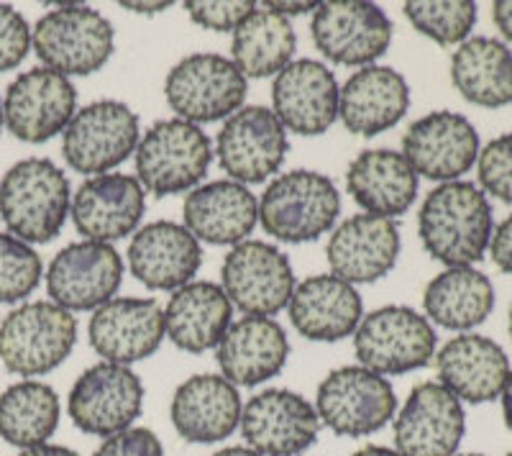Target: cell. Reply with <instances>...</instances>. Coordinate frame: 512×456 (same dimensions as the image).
<instances>
[{
    "label": "cell",
    "instance_id": "8",
    "mask_svg": "<svg viewBox=\"0 0 512 456\" xmlns=\"http://www.w3.org/2000/svg\"><path fill=\"white\" fill-rule=\"evenodd\" d=\"M320 426L346 439H367L397 416L395 387L361 364L338 367L323 377L315 392Z\"/></svg>",
    "mask_w": 512,
    "mask_h": 456
},
{
    "label": "cell",
    "instance_id": "2",
    "mask_svg": "<svg viewBox=\"0 0 512 456\" xmlns=\"http://www.w3.org/2000/svg\"><path fill=\"white\" fill-rule=\"evenodd\" d=\"M72 208L70 180L47 157L21 159L0 177V221L26 244L57 239Z\"/></svg>",
    "mask_w": 512,
    "mask_h": 456
},
{
    "label": "cell",
    "instance_id": "12",
    "mask_svg": "<svg viewBox=\"0 0 512 456\" xmlns=\"http://www.w3.org/2000/svg\"><path fill=\"white\" fill-rule=\"evenodd\" d=\"M144 408V382L131 367L98 362L75 380L67 400L70 418L82 433L108 439L134 426Z\"/></svg>",
    "mask_w": 512,
    "mask_h": 456
},
{
    "label": "cell",
    "instance_id": "32",
    "mask_svg": "<svg viewBox=\"0 0 512 456\" xmlns=\"http://www.w3.org/2000/svg\"><path fill=\"white\" fill-rule=\"evenodd\" d=\"M233 305L223 287L208 280H192L175 290L164 308V334L180 351L203 354L216 349L231 326Z\"/></svg>",
    "mask_w": 512,
    "mask_h": 456
},
{
    "label": "cell",
    "instance_id": "28",
    "mask_svg": "<svg viewBox=\"0 0 512 456\" xmlns=\"http://www.w3.org/2000/svg\"><path fill=\"white\" fill-rule=\"evenodd\" d=\"M290 339L274 318L244 316L228 326L216 346L221 375L236 387H256L285 369Z\"/></svg>",
    "mask_w": 512,
    "mask_h": 456
},
{
    "label": "cell",
    "instance_id": "42",
    "mask_svg": "<svg viewBox=\"0 0 512 456\" xmlns=\"http://www.w3.org/2000/svg\"><path fill=\"white\" fill-rule=\"evenodd\" d=\"M93 456H164V446L154 431L131 426L116 436L103 439Z\"/></svg>",
    "mask_w": 512,
    "mask_h": 456
},
{
    "label": "cell",
    "instance_id": "23",
    "mask_svg": "<svg viewBox=\"0 0 512 456\" xmlns=\"http://www.w3.org/2000/svg\"><path fill=\"white\" fill-rule=\"evenodd\" d=\"M400 228L392 218L359 213L333 228L326 254L331 275L349 285H372L390 275L400 257Z\"/></svg>",
    "mask_w": 512,
    "mask_h": 456
},
{
    "label": "cell",
    "instance_id": "7",
    "mask_svg": "<svg viewBox=\"0 0 512 456\" xmlns=\"http://www.w3.org/2000/svg\"><path fill=\"white\" fill-rule=\"evenodd\" d=\"M436 328L408 305H384L361 318L354 331L356 359L374 375H408L436 357Z\"/></svg>",
    "mask_w": 512,
    "mask_h": 456
},
{
    "label": "cell",
    "instance_id": "15",
    "mask_svg": "<svg viewBox=\"0 0 512 456\" xmlns=\"http://www.w3.org/2000/svg\"><path fill=\"white\" fill-rule=\"evenodd\" d=\"M75 113L77 90L72 80L47 67L21 72L3 98L6 129L24 144H44L64 134Z\"/></svg>",
    "mask_w": 512,
    "mask_h": 456
},
{
    "label": "cell",
    "instance_id": "27",
    "mask_svg": "<svg viewBox=\"0 0 512 456\" xmlns=\"http://www.w3.org/2000/svg\"><path fill=\"white\" fill-rule=\"evenodd\" d=\"M410 108L408 80L392 67L369 65L341 85L338 118L354 136L384 134L395 129Z\"/></svg>",
    "mask_w": 512,
    "mask_h": 456
},
{
    "label": "cell",
    "instance_id": "11",
    "mask_svg": "<svg viewBox=\"0 0 512 456\" xmlns=\"http://www.w3.org/2000/svg\"><path fill=\"white\" fill-rule=\"evenodd\" d=\"M310 34L328 62L361 70L374 65L390 49L392 21L369 0H331L318 3Z\"/></svg>",
    "mask_w": 512,
    "mask_h": 456
},
{
    "label": "cell",
    "instance_id": "13",
    "mask_svg": "<svg viewBox=\"0 0 512 456\" xmlns=\"http://www.w3.org/2000/svg\"><path fill=\"white\" fill-rule=\"evenodd\" d=\"M295 272L285 252L267 241L246 239L226 254L221 287L233 308L246 316L272 318L287 308L295 290Z\"/></svg>",
    "mask_w": 512,
    "mask_h": 456
},
{
    "label": "cell",
    "instance_id": "17",
    "mask_svg": "<svg viewBox=\"0 0 512 456\" xmlns=\"http://www.w3.org/2000/svg\"><path fill=\"white\" fill-rule=\"evenodd\" d=\"M241 436L246 446L262 456H300L315 444L320 433V418L315 405L303 395L272 387L244 405Z\"/></svg>",
    "mask_w": 512,
    "mask_h": 456
},
{
    "label": "cell",
    "instance_id": "26",
    "mask_svg": "<svg viewBox=\"0 0 512 456\" xmlns=\"http://www.w3.org/2000/svg\"><path fill=\"white\" fill-rule=\"evenodd\" d=\"M287 310L297 334L320 344L349 339L364 318V303L356 287L331 272L297 282Z\"/></svg>",
    "mask_w": 512,
    "mask_h": 456
},
{
    "label": "cell",
    "instance_id": "49",
    "mask_svg": "<svg viewBox=\"0 0 512 456\" xmlns=\"http://www.w3.org/2000/svg\"><path fill=\"white\" fill-rule=\"evenodd\" d=\"M351 456H402V454L397 449H390V446L369 444V446H361V449L354 451Z\"/></svg>",
    "mask_w": 512,
    "mask_h": 456
},
{
    "label": "cell",
    "instance_id": "48",
    "mask_svg": "<svg viewBox=\"0 0 512 456\" xmlns=\"http://www.w3.org/2000/svg\"><path fill=\"white\" fill-rule=\"evenodd\" d=\"M500 400H502V418H505V426L512 431V369L510 375H507L505 387L500 392Z\"/></svg>",
    "mask_w": 512,
    "mask_h": 456
},
{
    "label": "cell",
    "instance_id": "33",
    "mask_svg": "<svg viewBox=\"0 0 512 456\" xmlns=\"http://www.w3.org/2000/svg\"><path fill=\"white\" fill-rule=\"evenodd\" d=\"M425 318L448 331L469 334L495 310V287L474 267H446L425 285Z\"/></svg>",
    "mask_w": 512,
    "mask_h": 456
},
{
    "label": "cell",
    "instance_id": "40",
    "mask_svg": "<svg viewBox=\"0 0 512 456\" xmlns=\"http://www.w3.org/2000/svg\"><path fill=\"white\" fill-rule=\"evenodd\" d=\"M31 52V26L18 8L0 3V72L16 70Z\"/></svg>",
    "mask_w": 512,
    "mask_h": 456
},
{
    "label": "cell",
    "instance_id": "46",
    "mask_svg": "<svg viewBox=\"0 0 512 456\" xmlns=\"http://www.w3.org/2000/svg\"><path fill=\"white\" fill-rule=\"evenodd\" d=\"M18 456H80L70 446H59V444H39L31 446V449H24Z\"/></svg>",
    "mask_w": 512,
    "mask_h": 456
},
{
    "label": "cell",
    "instance_id": "50",
    "mask_svg": "<svg viewBox=\"0 0 512 456\" xmlns=\"http://www.w3.org/2000/svg\"><path fill=\"white\" fill-rule=\"evenodd\" d=\"M213 456H262V454H256V451L249 449V446H226V449L216 451Z\"/></svg>",
    "mask_w": 512,
    "mask_h": 456
},
{
    "label": "cell",
    "instance_id": "35",
    "mask_svg": "<svg viewBox=\"0 0 512 456\" xmlns=\"http://www.w3.org/2000/svg\"><path fill=\"white\" fill-rule=\"evenodd\" d=\"M297 36L290 18L256 6L236 26L231 39V62L244 72V77H277L292 62Z\"/></svg>",
    "mask_w": 512,
    "mask_h": 456
},
{
    "label": "cell",
    "instance_id": "5",
    "mask_svg": "<svg viewBox=\"0 0 512 456\" xmlns=\"http://www.w3.org/2000/svg\"><path fill=\"white\" fill-rule=\"evenodd\" d=\"M77 344V318L52 300L18 305L0 323V362L26 380L49 375Z\"/></svg>",
    "mask_w": 512,
    "mask_h": 456
},
{
    "label": "cell",
    "instance_id": "36",
    "mask_svg": "<svg viewBox=\"0 0 512 456\" xmlns=\"http://www.w3.org/2000/svg\"><path fill=\"white\" fill-rule=\"evenodd\" d=\"M59 416V395L47 382L21 380L0 395V436L21 451L49 444Z\"/></svg>",
    "mask_w": 512,
    "mask_h": 456
},
{
    "label": "cell",
    "instance_id": "3",
    "mask_svg": "<svg viewBox=\"0 0 512 456\" xmlns=\"http://www.w3.org/2000/svg\"><path fill=\"white\" fill-rule=\"evenodd\" d=\"M31 49L47 70L85 77L111 62L116 31L103 13L85 3H57L31 29Z\"/></svg>",
    "mask_w": 512,
    "mask_h": 456
},
{
    "label": "cell",
    "instance_id": "19",
    "mask_svg": "<svg viewBox=\"0 0 512 456\" xmlns=\"http://www.w3.org/2000/svg\"><path fill=\"white\" fill-rule=\"evenodd\" d=\"M392 431L402 456H454L466 433L464 403L441 382H420L395 416Z\"/></svg>",
    "mask_w": 512,
    "mask_h": 456
},
{
    "label": "cell",
    "instance_id": "51",
    "mask_svg": "<svg viewBox=\"0 0 512 456\" xmlns=\"http://www.w3.org/2000/svg\"><path fill=\"white\" fill-rule=\"evenodd\" d=\"M3 126H6V121H3V98H0V131H3Z\"/></svg>",
    "mask_w": 512,
    "mask_h": 456
},
{
    "label": "cell",
    "instance_id": "18",
    "mask_svg": "<svg viewBox=\"0 0 512 456\" xmlns=\"http://www.w3.org/2000/svg\"><path fill=\"white\" fill-rule=\"evenodd\" d=\"M123 282V259L111 244L75 241L54 254L47 269V290L59 308L98 310L116 298Z\"/></svg>",
    "mask_w": 512,
    "mask_h": 456
},
{
    "label": "cell",
    "instance_id": "29",
    "mask_svg": "<svg viewBox=\"0 0 512 456\" xmlns=\"http://www.w3.org/2000/svg\"><path fill=\"white\" fill-rule=\"evenodd\" d=\"M438 382L461 403H492L510 375V359L497 341L482 334H461L438 349Z\"/></svg>",
    "mask_w": 512,
    "mask_h": 456
},
{
    "label": "cell",
    "instance_id": "4",
    "mask_svg": "<svg viewBox=\"0 0 512 456\" xmlns=\"http://www.w3.org/2000/svg\"><path fill=\"white\" fill-rule=\"evenodd\" d=\"M341 193L331 177L313 170L277 175L259 200L264 234L282 244H310L336 228Z\"/></svg>",
    "mask_w": 512,
    "mask_h": 456
},
{
    "label": "cell",
    "instance_id": "39",
    "mask_svg": "<svg viewBox=\"0 0 512 456\" xmlns=\"http://www.w3.org/2000/svg\"><path fill=\"white\" fill-rule=\"evenodd\" d=\"M477 172L484 195L512 203V134L497 136L479 149Z\"/></svg>",
    "mask_w": 512,
    "mask_h": 456
},
{
    "label": "cell",
    "instance_id": "9",
    "mask_svg": "<svg viewBox=\"0 0 512 456\" xmlns=\"http://www.w3.org/2000/svg\"><path fill=\"white\" fill-rule=\"evenodd\" d=\"M249 80L228 57L213 52L187 54L164 82L169 108L187 123H216L244 108Z\"/></svg>",
    "mask_w": 512,
    "mask_h": 456
},
{
    "label": "cell",
    "instance_id": "30",
    "mask_svg": "<svg viewBox=\"0 0 512 456\" xmlns=\"http://www.w3.org/2000/svg\"><path fill=\"white\" fill-rule=\"evenodd\" d=\"M182 213L185 228L198 241L236 246L249 239L259 223V200L241 182L213 180L187 193Z\"/></svg>",
    "mask_w": 512,
    "mask_h": 456
},
{
    "label": "cell",
    "instance_id": "52",
    "mask_svg": "<svg viewBox=\"0 0 512 456\" xmlns=\"http://www.w3.org/2000/svg\"><path fill=\"white\" fill-rule=\"evenodd\" d=\"M507 326H510V336H512V308H510V323H507Z\"/></svg>",
    "mask_w": 512,
    "mask_h": 456
},
{
    "label": "cell",
    "instance_id": "16",
    "mask_svg": "<svg viewBox=\"0 0 512 456\" xmlns=\"http://www.w3.org/2000/svg\"><path fill=\"white\" fill-rule=\"evenodd\" d=\"M474 123L454 111H433L413 121L402 136V157L415 175L433 182L461 180L479 157Z\"/></svg>",
    "mask_w": 512,
    "mask_h": 456
},
{
    "label": "cell",
    "instance_id": "25",
    "mask_svg": "<svg viewBox=\"0 0 512 456\" xmlns=\"http://www.w3.org/2000/svg\"><path fill=\"white\" fill-rule=\"evenodd\" d=\"M239 387L223 375L187 377L172 395L169 418L187 444H218L241 426Z\"/></svg>",
    "mask_w": 512,
    "mask_h": 456
},
{
    "label": "cell",
    "instance_id": "53",
    "mask_svg": "<svg viewBox=\"0 0 512 456\" xmlns=\"http://www.w3.org/2000/svg\"><path fill=\"white\" fill-rule=\"evenodd\" d=\"M454 456H484V454H454Z\"/></svg>",
    "mask_w": 512,
    "mask_h": 456
},
{
    "label": "cell",
    "instance_id": "20",
    "mask_svg": "<svg viewBox=\"0 0 512 456\" xmlns=\"http://www.w3.org/2000/svg\"><path fill=\"white\" fill-rule=\"evenodd\" d=\"M338 80L318 59H292L272 82V111L287 131L320 136L338 121Z\"/></svg>",
    "mask_w": 512,
    "mask_h": 456
},
{
    "label": "cell",
    "instance_id": "24",
    "mask_svg": "<svg viewBox=\"0 0 512 456\" xmlns=\"http://www.w3.org/2000/svg\"><path fill=\"white\" fill-rule=\"evenodd\" d=\"M203 246L185 223L154 221L141 226L128 244V269L149 290H180L198 275Z\"/></svg>",
    "mask_w": 512,
    "mask_h": 456
},
{
    "label": "cell",
    "instance_id": "22",
    "mask_svg": "<svg viewBox=\"0 0 512 456\" xmlns=\"http://www.w3.org/2000/svg\"><path fill=\"white\" fill-rule=\"evenodd\" d=\"M88 336L103 362L128 367L162 346L164 308L154 298H113L93 313Z\"/></svg>",
    "mask_w": 512,
    "mask_h": 456
},
{
    "label": "cell",
    "instance_id": "10",
    "mask_svg": "<svg viewBox=\"0 0 512 456\" xmlns=\"http://www.w3.org/2000/svg\"><path fill=\"white\" fill-rule=\"evenodd\" d=\"M141 141L139 116L121 100H95L77 108L62 134V154L80 175H108L126 162Z\"/></svg>",
    "mask_w": 512,
    "mask_h": 456
},
{
    "label": "cell",
    "instance_id": "45",
    "mask_svg": "<svg viewBox=\"0 0 512 456\" xmlns=\"http://www.w3.org/2000/svg\"><path fill=\"white\" fill-rule=\"evenodd\" d=\"M264 6H267L269 11L280 13V16L292 18V16H305V13H315L318 3H277V0H272V3H264Z\"/></svg>",
    "mask_w": 512,
    "mask_h": 456
},
{
    "label": "cell",
    "instance_id": "34",
    "mask_svg": "<svg viewBox=\"0 0 512 456\" xmlns=\"http://www.w3.org/2000/svg\"><path fill=\"white\" fill-rule=\"evenodd\" d=\"M451 82L464 100L482 108L512 103V49L492 36H472L451 57Z\"/></svg>",
    "mask_w": 512,
    "mask_h": 456
},
{
    "label": "cell",
    "instance_id": "41",
    "mask_svg": "<svg viewBox=\"0 0 512 456\" xmlns=\"http://www.w3.org/2000/svg\"><path fill=\"white\" fill-rule=\"evenodd\" d=\"M256 8L251 0H190L185 3L192 24L208 31H236V26Z\"/></svg>",
    "mask_w": 512,
    "mask_h": 456
},
{
    "label": "cell",
    "instance_id": "44",
    "mask_svg": "<svg viewBox=\"0 0 512 456\" xmlns=\"http://www.w3.org/2000/svg\"><path fill=\"white\" fill-rule=\"evenodd\" d=\"M492 18H495V26L500 29V34L507 41H512V0H497L492 6Z\"/></svg>",
    "mask_w": 512,
    "mask_h": 456
},
{
    "label": "cell",
    "instance_id": "54",
    "mask_svg": "<svg viewBox=\"0 0 512 456\" xmlns=\"http://www.w3.org/2000/svg\"><path fill=\"white\" fill-rule=\"evenodd\" d=\"M507 456H512V449H510V451H507Z\"/></svg>",
    "mask_w": 512,
    "mask_h": 456
},
{
    "label": "cell",
    "instance_id": "38",
    "mask_svg": "<svg viewBox=\"0 0 512 456\" xmlns=\"http://www.w3.org/2000/svg\"><path fill=\"white\" fill-rule=\"evenodd\" d=\"M44 264L36 249L0 231V305L24 303L39 287Z\"/></svg>",
    "mask_w": 512,
    "mask_h": 456
},
{
    "label": "cell",
    "instance_id": "31",
    "mask_svg": "<svg viewBox=\"0 0 512 456\" xmlns=\"http://www.w3.org/2000/svg\"><path fill=\"white\" fill-rule=\"evenodd\" d=\"M346 190L369 216L392 218L410 211L418 198V175L395 149H367L346 170Z\"/></svg>",
    "mask_w": 512,
    "mask_h": 456
},
{
    "label": "cell",
    "instance_id": "6",
    "mask_svg": "<svg viewBox=\"0 0 512 456\" xmlns=\"http://www.w3.org/2000/svg\"><path fill=\"white\" fill-rule=\"evenodd\" d=\"M213 162V144L195 123L164 118L141 136L136 147V180L157 198L192 193Z\"/></svg>",
    "mask_w": 512,
    "mask_h": 456
},
{
    "label": "cell",
    "instance_id": "43",
    "mask_svg": "<svg viewBox=\"0 0 512 456\" xmlns=\"http://www.w3.org/2000/svg\"><path fill=\"white\" fill-rule=\"evenodd\" d=\"M489 252H492L497 267L505 275H512V213L495 228L492 241H489Z\"/></svg>",
    "mask_w": 512,
    "mask_h": 456
},
{
    "label": "cell",
    "instance_id": "1",
    "mask_svg": "<svg viewBox=\"0 0 512 456\" xmlns=\"http://www.w3.org/2000/svg\"><path fill=\"white\" fill-rule=\"evenodd\" d=\"M418 234L436 262L472 267L489 252L495 234L492 203L474 182H441L420 205Z\"/></svg>",
    "mask_w": 512,
    "mask_h": 456
},
{
    "label": "cell",
    "instance_id": "47",
    "mask_svg": "<svg viewBox=\"0 0 512 456\" xmlns=\"http://www.w3.org/2000/svg\"><path fill=\"white\" fill-rule=\"evenodd\" d=\"M121 8H126L131 13H141V16H157V13H164L167 8H172V3L169 0H164V3H128V0H123Z\"/></svg>",
    "mask_w": 512,
    "mask_h": 456
},
{
    "label": "cell",
    "instance_id": "37",
    "mask_svg": "<svg viewBox=\"0 0 512 456\" xmlns=\"http://www.w3.org/2000/svg\"><path fill=\"white\" fill-rule=\"evenodd\" d=\"M402 11L418 34L441 47L464 44L477 26V3L472 0H410Z\"/></svg>",
    "mask_w": 512,
    "mask_h": 456
},
{
    "label": "cell",
    "instance_id": "14",
    "mask_svg": "<svg viewBox=\"0 0 512 456\" xmlns=\"http://www.w3.org/2000/svg\"><path fill=\"white\" fill-rule=\"evenodd\" d=\"M287 152V129L272 108L244 106L226 118L213 154L233 182L256 185L280 172Z\"/></svg>",
    "mask_w": 512,
    "mask_h": 456
},
{
    "label": "cell",
    "instance_id": "21",
    "mask_svg": "<svg viewBox=\"0 0 512 456\" xmlns=\"http://www.w3.org/2000/svg\"><path fill=\"white\" fill-rule=\"evenodd\" d=\"M144 211L146 190L141 188L136 175L108 172L82 182L72 195L70 216L77 234L88 241L111 244L139 231Z\"/></svg>",
    "mask_w": 512,
    "mask_h": 456
}]
</instances>
